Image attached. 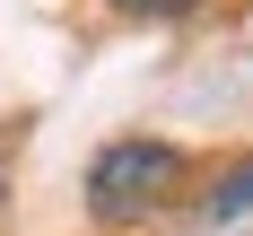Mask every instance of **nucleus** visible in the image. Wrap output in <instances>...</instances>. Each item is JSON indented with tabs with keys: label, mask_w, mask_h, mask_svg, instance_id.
Masks as SVG:
<instances>
[{
	"label": "nucleus",
	"mask_w": 253,
	"mask_h": 236,
	"mask_svg": "<svg viewBox=\"0 0 253 236\" xmlns=\"http://www.w3.org/2000/svg\"><path fill=\"white\" fill-rule=\"evenodd\" d=\"M183 175H192V157L175 140H114L87 166V219L96 228H140L183 192Z\"/></svg>",
	"instance_id": "obj_1"
},
{
	"label": "nucleus",
	"mask_w": 253,
	"mask_h": 236,
	"mask_svg": "<svg viewBox=\"0 0 253 236\" xmlns=\"http://www.w3.org/2000/svg\"><path fill=\"white\" fill-rule=\"evenodd\" d=\"M210 228H227V219H245V210H253V157H236V166H227V175H218V184H210Z\"/></svg>",
	"instance_id": "obj_2"
},
{
	"label": "nucleus",
	"mask_w": 253,
	"mask_h": 236,
	"mask_svg": "<svg viewBox=\"0 0 253 236\" xmlns=\"http://www.w3.org/2000/svg\"><path fill=\"white\" fill-rule=\"evenodd\" d=\"M114 9H131V18H183V9H201V0H114Z\"/></svg>",
	"instance_id": "obj_3"
},
{
	"label": "nucleus",
	"mask_w": 253,
	"mask_h": 236,
	"mask_svg": "<svg viewBox=\"0 0 253 236\" xmlns=\"http://www.w3.org/2000/svg\"><path fill=\"white\" fill-rule=\"evenodd\" d=\"M0 201H9V157H0Z\"/></svg>",
	"instance_id": "obj_4"
}]
</instances>
